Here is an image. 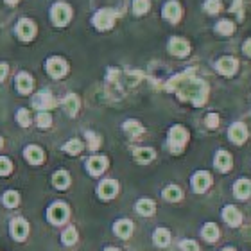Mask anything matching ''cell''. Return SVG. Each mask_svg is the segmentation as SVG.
Segmentation results:
<instances>
[{"label": "cell", "mask_w": 251, "mask_h": 251, "mask_svg": "<svg viewBox=\"0 0 251 251\" xmlns=\"http://www.w3.org/2000/svg\"><path fill=\"white\" fill-rule=\"evenodd\" d=\"M223 251H235V250H231V248H225Z\"/></svg>", "instance_id": "obj_48"}, {"label": "cell", "mask_w": 251, "mask_h": 251, "mask_svg": "<svg viewBox=\"0 0 251 251\" xmlns=\"http://www.w3.org/2000/svg\"><path fill=\"white\" fill-rule=\"evenodd\" d=\"M244 52H246L248 56L251 58V40H248V42L244 43Z\"/></svg>", "instance_id": "obj_44"}, {"label": "cell", "mask_w": 251, "mask_h": 251, "mask_svg": "<svg viewBox=\"0 0 251 251\" xmlns=\"http://www.w3.org/2000/svg\"><path fill=\"white\" fill-rule=\"evenodd\" d=\"M201 233H203L204 241H208V242H215L219 239V228H217L214 223H206V225L203 226Z\"/></svg>", "instance_id": "obj_26"}, {"label": "cell", "mask_w": 251, "mask_h": 251, "mask_svg": "<svg viewBox=\"0 0 251 251\" xmlns=\"http://www.w3.org/2000/svg\"><path fill=\"white\" fill-rule=\"evenodd\" d=\"M97 192H99L100 199H106V201L113 199L119 194V183H117L115 179H104V181H100Z\"/></svg>", "instance_id": "obj_10"}, {"label": "cell", "mask_w": 251, "mask_h": 251, "mask_svg": "<svg viewBox=\"0 0 251 251\" xmlns=\"http://www.w3.org/2000/svg\"><path fill=\"white\" fill-rule=\"evenodd\" d=\"M235 196L239 199H248L251 196V181L250 179H239L235 183Z\"/></svg>", "instance_id": "obj_25"}, {"label": "cell", "mask_w": 251, "mask_h": 251, "mask_svg": "<svg viewBox=\"0 0 251 251\" xmlns=\"http://www.w3.org/2000/svg\"><path fill=\"white\" fill-rule=\"evenodd\" d=\"M115 233L121 239H127V237L133 233V223L131 221H127V219H121V221H117L115 223Z\"/></svg>", "instance_id": "obj_21"}, {"label": "cell", "mask_w": 251, "mask_h": 251, "mask_svg": "<svg viewBox=\"0 0 251 251\" xmlns=\"http://www.w3.org/2000/svg\"><path fill=\"white\" fill-rule=\"evenodd\" d=\"M36 124L42 127V129H47V127H50V124H52V117H50V113H47V111H40L36 115Z\"/></svg>", "instance_id": "obj_35"}, {"label": "cell", "mask_w": 251, "mask_h": 251, "mask_svg": "<svg viewBox=\"0 0 251 251\" xmlns=\"http://www.w3.org/2000/svg\"><path fill=\"white\" fill-rule=\"evenodd\" d=\"M204 9L208 11V13H217L221 9V2L219 0H206V4H204Z\"/></svg>", "instance_id": "obj_40"}, {"label": "cell", "mask_w": 251, "mask_h": 251, "mask_svg": "<svg viewBox=\"0 0 251 251\" xmlns=\"http://www.w3.org/2000/svg\"><path fill=\"white\" fill-rule=\"evenodd\" d=\"M206 126H208V127H217V126H219V115H217V113L206 115Z\"/></svg>", "instance_id": "obj_42"}, {"label": "cell", "mask_w": 251, "mask_h": 251, "mask_svg": "<svg viewBox=\"0 0 251 251\" xmlns=\"http://www.w3.org/2000/svg\"><path fill=\"white\" fill-rule=\"evenodd\" d=\"M61 241H63V244H65V246H72V244H75V242H77V231H75V228H74V226H68L67 230L63 231Z\"/></svg>", "instance_id": "obj_31"}, {"label": "cell", "mask_w": 251, "mask_h": 251, "mask_svg": "<svg viewBox=\"0 0 251 251\" xmlns=\"http://www.w3.org/2000/svg\"><path fill=\"white\" fill-rule=\"evenodd\" d=\"M223 217H225V221L228 223L230 226H239L242 223V215L241 212L235 208V206H231V204H228L225 210H223Z\"/></svg>", "instance_id": "obj_18"}, {"label": "cell", "mask_w": 251, "mask_h": 251, "mask_svg": "<svg viewBox=\"0 0 251 251\" xmlns=\"http://www.w3.org/2000/svg\"><path fill=\"white\" fill-rule=\"evenodd\" d=\"M63 151L68 152V154H79V152L83 151V142L77 140V138H72V140H68L63 146Z\"/></svg>", "instance_id": "obj_30"}, {"label": "cell", "mask_w": 251, "mask_h": 251, "mask_svg": "<svg viewBox=\"0 0 251 251\" xmlns=\"http://www.w3.org/2000/svg\"><path fill=\"white\" fill-rule=\"evenodd\" d=\"M86 140H88V147L92 149V151L99 149V146H100V136H97L95 133L88 131V133H86Z\"/></svg>", "instance_id": "obj_39"}, {"label": "cell", "mask_w": 251, "mask_h": 251, "mask_svg": "<svg viewBox=\"0 0 251 251\" xmlns=\"http://www.w3.org/2000/svg\"><path fill=\"white\" fill-rule=\"evenodd\" d=\"M68 215H70L68 204L63 203V201H56V203H52L49 206L47 219L50 221L52 225H63V223L68 219Z\"/></svg>", "instance_id": "obj_4"}, {"label": "cell", "mask_w": 251, "mask_h": 251, "mask_svg": "<svg viewBox=\"0 0 251 251\" xmlns=\"http://www.w3.org/2000/svg\"><path fill=\"white\" fill-rule=\"evenodd\" d=\"M2 146H4V140H2V136H0V149H2Z\"/></svg>", "instance_id": "obj_47"}, {"label": "cell", "mask_w": 251, "mask_h": 251, "mask_svg": "<svg viewBox=\"0 0 251 251\" xmlns=\"http://www.w3.org/2000/svg\"><path fill=\"white\" fill-rule=\"evenodd\" d=\"M179 246H181V250L183 251H199V246H198V242L196 241H183Z\"/></svg>", "instance_id": "obj_41"}, {"label": "cell", "mask_w": 251, "mask_h": 251, "mask_svg": "<svg viewBox=\"0 0 251 251\" xmlns=\"http://www.w3.org/2000/svg\"><path fill=\"white\" fill-rule=\"evenodd\" d=\"M133 156H135L136 162L149 163V162H152V160H154V151H152L151 147H138V149H135Z\"/></svg>", "instance_id": "obj_23"}, {"label": "cell", "mask_w": 251, "mask_h": 251, "mask_svg": "<svg viewBox=\"0 0 251 251\" xmlns=\"http://www.w3.org/2000/svg\"><path fill=\"white\" fill-rule=\"evenodd\" d=\"M52 185L58 188V190H65V188H68V185H70V174H68L67 171H58V173H54Z\"/></svg>", "instance_id": "obj_24"}, {"label": "cell", "mask_w": 251, "mask_h": 251, "mask_svg": "<svg viewBox=\"0 0 251 251\" xmlns=\"http://www.w3.org/2000/svg\"><path fill=\"white\" fill-rule=\"evenodd\" d=\"M188 140V131L183 126H173L169 131V149L173 152H181Z\"/></svg>", "instance_id": "obj_2"}, {"label": "cell", "mask_w": 251, "mask_h": 251, "mask_svg": "<svg viewBox=\"0 0 251 251\" xmlns=\"http://www.w3.org/2000/svg\"><path fill=\"white\" fill-rule=\"evenodd\" d=\"M50 18H52V24L58 27L67 25L70 18H72V7L67 4V2H56V4L50 7Z\"/></svg>", "instance_id": "obj_3"}, {"label": "cell", "mask_w": 251, "mask_h": 251, "mask_svg": "<svg viewBox=\"0 0 251 251\" xmlns=\"http://www.w3.org/2000/svg\"><path fill=\"white\" fill-rule=\"evenodd\" d=\"M34 88V81H32V75L27 72H20L16 75V90L20 92L22 95H29Z\"/></svg>", "instance_id": "obj_11"}, {"label": "cell", "mask_w": 251, "mask_h": 251, "mask_svg": "<svg viewBox=\"0 0 251 251\" xmlns=\"http://www.w3.org/2000/svg\"><path fill=\"white\" fill-rule=\"evenodd\" d=\"M11 173H13V163H11V160L5 156H0V176H7Z\"/></svg>", "instance_id": "obj_38"}, {"label": "cell", "mask_w": 251, "mask_h": 251, "mask_svg": "<svg viewBox=\"0 0 251 251\" xmlns=\"http://www.w3.org/2000/svg\"><path fill=\"white\" fill-rule=\"evenodd\" d=\"M63 108L67 111L68 115H75L79 110V97L75 94H68L65 99H63Z\"/></svg>", "instance_id": "obj_22"}, {"label": "cell", "mask_w": 251, "mask_h": 251, "mask_svg": "<svg viewBox=\"0 0 251 251\" xmlns=\"http://www.w3.org/2000/svg\"><path fill=\"white\" fill-rule=\"evenodd\" d=\"M124 131L127 133V135L131 136H140L142 133H144V127L140 126V122L136 121H127L124 124Z\"/></svg>", "instance_id": "obj_32"}, {"label": "cell", "mask_w": 251, "mask_h": 251, "mask_svg": "<svg viewBox=\"0 0 251 251\" xmlns=\"http://www.w3.org/2000/svg\"><path fill=\"white\" fill-rule=\"evenodd\" d=\"M133 11L135 15H144L149 11V0H133Z\"/></svg>", "instance_id": "obj_37"}, {"label": "cell", "mask_w": 251, "mask_h": 251, "mask_svg": "<svg viewBox=\"0 0 251 251\" xmlns=\"http://www.w3.org/2000/svg\"><path fill=\"white\" fill-rule=\"evenodd\" d=\"M9 231L15 241H18V242L25 241V237L29 235V223H27L24 217H16V219L11 221Z\"/></svg>", "instance_id": "obj_9"}, {"label": "cell", "mask_w": 251, "mask_h": 251, "mask_svg": "<svg viewBox=\"0 0 251 251\" xmlns=\"http://www.w3.org/2000/svg\"><path fill=\"white\" fill-rule=\"evenodd\" d=\"M215 29H217L221 34H225V36H230L231 32H233V29H235V25H233L230 20H221L219 24L215 25Z\"/></svg>", "instance_id": "obj_36"}, {"label": "cell", "mask_w": 251, "mask_h": 251, "mask_svg": "<svg viewBox=\"0 0 251 251\" xmlns=\"http://www.w3.org/2000/svg\"><path fill=\"white\" fill-rule=\"evenodd\" d=\"M32 106L40 111H47L56 106V99H54L52 94H50L49 90H42V92H38V94L32 97Z\"/></svg>", "instance_id": "obj_8"}, {"label": "cell", "mask_w": 251, "mask_h": 251, "mask_svg": "<svg viewBox=\"0 0 251 251\" xmlns=\"http://www.w3.org/2000/svg\"><path fill=\"white\" fill-rule=\"evenodd\" d=\"M169 90H174L179 95V99L190 100L194 106H203L208 94V86L204 81L190 75V72L174 75L167 84Z\"/></svg>", "instance_id": "obj_1"}, {"label": "cell", "mask_w": 251, "mask_h": 251, "mask_svg": "<svg viewBox=\"0 0 251 251\" xmlns=\"http://www.w3.org/2000/svg\"><path fill=\"white\" fill-rule=\"evenodd\" d=\"M2 203H4V206H7V208H15V206H18V203H20V196H18V192H15V190H7V192L2 196Z\"/></svg>", "instance_id": "obj_29"}, {"label": "cell", "mask_w": 251, "mask_h": 251, "mask_svg": "<svg viewBox=\"0 0 251 251\" xmlns=\"http://www.w3.org/2000/svg\"><path fill=\"white\" fill-rule=\"evenodd\" d=\"M115 18H117V13L113 9H100L97 11L94 15V25L97 27V29H100V31H108V29H111L113 27V24H115Z\"/></svg>", "instance_id": "obj_5"}, {"label": "cell", "mask_w": 251, "mask_h": 251, "mask_svg": "<svg viewBox=\"0 0 251 251\" xmlns=\"http://www.w3.org/2000/svg\"><path fill=\"white\" fill-rule=\"evenodd\" d=\"M163 198L167 199V201H173V203H176V201H179V199H181V190H179L178 187L171 185V187H167L165 190H163Z\"/></svg>", "instance_id": "obj_34"}, {"label": "cell", "mask_w": 251, "mask_h": 251, "mask_svg": "<svg viewBox=\"0 0 251 251\" xmlns=\"http://www.w3.org/2000/svg\"><path fill=\"white\" fill-rule=\"evenodd\" d=\"M215 167L219 169L221 173H228L231 169V156L226 151H219L215 154Z\"/></svg>", "instance_id": "obj_20"}, {"label": "cell", "mask_w": 251, "mask_h": 251, "mask_svg": "<svg viewBox=\"0 0 251 251\" xmlns=\"http://www.w3.org/2000/svg\"><path fill=\"white\" fill-rule=\"evenodd\" d=\"M106 167H108V160H106L104 156H92L88 162H86V169H88V173L92 174V176L102 174L106 171Z\"/></svg>", "instance_id": "obj_13"}, {"label": "cell", "mask_w": 251, "mask_h": 251, "mask_svg": "<svg viewBox=\"0 0 251 251\" xmlns=\"http://www.w3.org/2000/svg\"><path fill=\"white\" fill-rule=\"evenodd\" d=\"M136 212L144 215V217H149V215L154 214V203H152L151 199H140L136 203Z\"/></svg>", "instance_id": "obj_28"}, {"label": "cell", "mask_w": 251, "mask_h": 251, "mask_svg": "<svg viewBox=\"0 0 251 251\" xmlns=\"http://www.w3.org/2000/svg\"><path fill=\"white\" fill-rule=\"evenodd\" d=\"M163 16L169 22H173V24L179 22V18H181V7H179V4L176 0H171V2H167V4L163 5Z\"/></svg>", "instance_id": "obj_17"}, {"label": "cell", "mask_w": 251, "mask_h": 251, "mask_svg": "<svg viewBox=\"0 0 251 251\" xmlns=\"http://www.w3.org/2000/svg\"><path fill=\"white\" fill-rule=\"evenodd\" d=\"M154 244H156L158 248L169 246V244H171V233H169V230L158 228V230L154 231Z\"/></svg>", "instance_id": "obj_27"}, {"label": "cell", "mask_w": 251, "mask_h": 251, "mask_svg": "<svg viewBox=\"0 0 251 251\" xmlns=\"http://www.w3.org/2000/svg\"><path fill=\"white\" fill-rule=\"evenodd\" d=\"M4 2L7 5H11V7H15V5H18V2H20V0H4Z\"/></svg>", "instance_id": "obj_45"}, {"label": "cell", "mask_w": 251, "mask_h": 251, "mask_svg": "<svg viewBox=\"0 0 251 251\" xmlns=\"http://www.w3.org/2000/svg\"><path fill=\"white\" fill-rule=\"evenodd\" d=\"M16 36L20 38L22 42H31L32 38L36 36V24L29 18H20L16 24Z\"/></svg>", "instance_id": "obj_7"}, {"label": "cell", "mask_w": 251, "mask_h": 251, "mask_svg": "<svg viewBox=\"0 0 251 251\" xmlns=\"http://www.w3.org/2000/svg\"><path fill=\"white\" fill-rule=\"evenodd\" d=\"M228 135H230V140L233 142V144H244V142H246V138H248L246 126L241 124V122H235V124L230 127Z\"/></svg>", "instance_id": "obj_16"}, {"label": "cell", "mask_w": 251, "mask_h": 251, "mask_svg": "<svg viewBox=\"0 0 251 251\" xmlns=\"http://www.w3.org/2000/svg\"><path fill=\"white\" fill-rule=\"evenodd\" d=\"M16 121H18V124H20L22 127H29L32 122V117H31V113H29V110L20 108V110L16 111Z\"/></svg>", "instance_id": "obj_33"}, {"label": "cell", "mask_w": 251, "mask_h": 251, "mask_svg": "<svg viewBox=\"0 0 251 251\" xmlns=\"http://www.w3.org/2000/svg\"><path fill=\"white\" fill-rule=\"evenodd\" d=\"M45 68H47L49 75H50V77H54V79L65 77V75H67V72H68L67 61H65L63 58H58V56H52V58H49Z\"/></svg>", "instance_id": "obj_6"}, {"label": "cell", "mask_w": 251, "mask_h": 251, "mask_svg": "<svg viewBox=\"0 0 251 251\" xmlns=\"http://www.w3.org/2000/svg\"><path fill=\"white\" fill-rule=\"evenodd\" d=\"M210 183H212V178H210L208 173H204V171H199V173L194 174V178H192V188L198 194H203L204 190H206V188L210 187Z\"/></svg>", "instance_id": "obj_14"}, {"label": "cell", "mask_w": 251, "mask_h": 251, "mask_svg": "<svg viewBox=\"0 0 251 251\" xmlns=\"http://www.w3.org/2000/svg\"><path fill=\"white\" fill-rule=\"evenodd\" d=\"M104 251H121V250H119V248H106Z\"/></svg>", "instance_id": "obj_46"}, {"label": "cell", "mask_w": 251, "mask_h": 251, "mask_svg": "<svg viewBox=\"0 0 251 251\" xmlns=\"http://www.w3.org/2000/svg\"><path fill=\"white\" fill-rule=\"evenodd\" d=\"M169 50H171V54H174V56L183 58V56H187V54L190 52V45H188V42L183 40V38H173V40L169 42Z\"/></svg>", "instance_id": "obj_12"}, {"label": "cell", "mask_w": 251, "mask_h": 251, "mask_svg": "<svg viewBox=\"0 0 251 251\" xmlns=\"http://www.w3.org/2000/svg\"><path fill=\"white\" fill-rule=\"evenodd\" d=\"M24 156L31 165H40V163L45 160V152H43L42 147L38 146H27L25 151H24Z\"/></svg>", "instance_id": "obj_15"}, {"label": "cell", "mask_w": 251, "mask_h": 251, "mask_svg": "<svg viewBox=\"0 0 251 251\" xmlns=\"http://www.w3.org/2000/svg\"><path fill=\"white\" fill-rule=\"evenodd\" d=\"M7 72H9V67L5 63H0V81H4L7 77Z\"/></svg>", "instance_id": "obj_43"}, {"label": "cell", "mask_w": 251, "mask_h": 251, "mask_svg": "<svg viewBox=\"0 0 251 251\" xmlns=\"http://www.w3.org/2000/svg\"><path fill=\"white\" fill-rule=\"evenodd\" d=\"M217 70L221 74H225V75H233L237 70V59L230 58V56H226V58H221L217 61Z\"/></svg>", "instance_id": "obj_19"}]
</instances>
